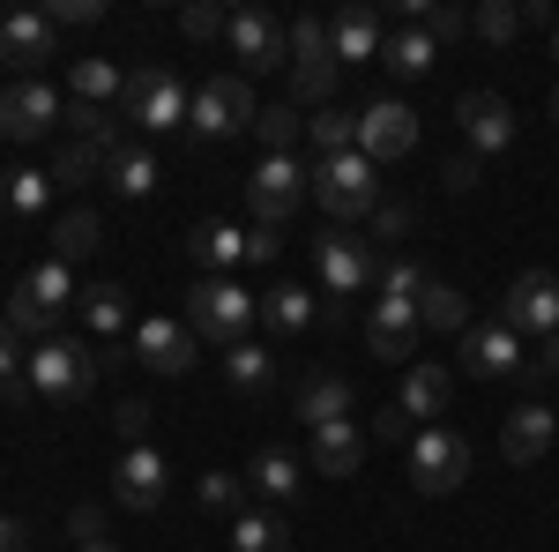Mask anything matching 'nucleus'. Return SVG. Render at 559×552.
I'll return each instance as SVG.
<instances>
[{"instance_id":"obj_1","label":"nucleus","mask_w":559,"mask_h":552,"mask_svg":"<svg viewBox=\"0 0 559 552\" xmlns=\"http://www.w3.org/2000/svg\"><path fill=\"white\" fill-rule=\"evenodd\" d=\"M75 292H83V284H75V269H60V261L45 255L38 269H31V277H23V284L8 292V306H0V321H8L15 337L45 343V337H60V314L75 306Z\"/></svg>"},{"instance_id":"obj_2","label":"nucleus","mask_w":559,"mask_h":552,"mask_svg":"<svg viewBox=\"0 0 559 552\" xmlns=\"http://www.w3.org/2000/svg\"><path fill=\"white\" fill-rule=\"evenodd\" d=\"M313 269H321V321H344V298H358L373 277H381V255H373V239H358V232H321L313 239Z\"/></svg>"},{"instance_id":"obj_3","label":"nucleus","mask_w":559,"mask_h":552,"mask_svg":"<svg viewBox=\"0 0 559 552\" xmlns=\"http://www.w3.org/2000/svg\"><path fill=\"white\" fill-rule=\"evenodd\" d=\"M261 321V298L247 284H231V277H202L194 292H187V329L202 343H247V329Z\"/></svg>"},{"instance_id":"obj_4","label":"nucleus","mask_w":559,"mask_h":552,"mask_svg":"<svg viewBox=\"0 0 559 552\" xmlns=\"http://www.w3.org/2000/svg\"><path fill=\"white\" fill-rule=\"evenodd\" d=\"M97 366H105V359H97L90 343H75V337H45L38 351H31V396L68 411V403H83L90 388H97Z\"/></svg>"},{"instance_id":"obj_5","label":"nucleus","mask_w":559,"mask_h":552,"mask_svg":"<svg viewBox=\"0 0 559 552\" xmlns=\"http://www.w3.org/2000/svg\"><path fill=\"white\" fill-rule=\"evenodd\" d=\"M187 113H194V90L179 83L173 68H134L120 83V120H142V134L187 128Z\"/></svg>"},{"instance_id":"obj_6","label":"nucleus","mask_w":559,"mask_h":552,"mask_svg":"<svg viewBox=\"0 0 559 552\" xmlns=\"http://www.w3.org/2000/svg\"><path fill=\"white\" fill-rule=\"evenodd\" d=\"M373 157H358V150H344V157H313V195H321V210L336 216V224H350V216L381 210V179H373Z\"/></svg>"},{"instance_id":"obj_7","label":"nucleus","mask_w":559,"mask_h":552,"mask_svg":"<svg viewBox=\"0 0 559 552\" xmlns=\"http://www.w3.org/2000/svg\"><path fill=\"white\" fill-rule=\"evenodd\" d=\"M254 90L239 83V75H210V83L194 90V113H187V134L194 142H231V134L254 128Z\"/></svg>"},{"instance_id":"obj_8","label":"nucleus","mask_w":559,"mask_h":552,"mask_svg":"<svg viewBox=\"0 0 559 552\" xmlns=\"http://www.w3.org/2000/svg\"><path fill=\"white\" fill-rule=\"evenodd\" d=\"M471 478V441L463 433H448V425H418L411 433V485L440 501V493H455Z\"/></svg>"},{"instance_id":"obj_9","label":"nucleus","mask_w":559,"mask_h":552,"mask_svg":"<svg viewBox=\"0 0 559 552\" xmlns=\"http://www.w3.org/2000/svg\"><path fill=\"white\" fill-rule=\"evenodd\" d=\"M336 45H329V23L321 15H299L292 23V90L299 105H336Z\"/></svg>"},{"instance_id":"obj_10","label":"nucleus","mask_w":559,"mask_h":552,"mask_svg":"<svg viewBox=\"0 0 559 552\" xmlns=\"http://www.w3.org/2000/svg\"><path fill=\"white\" fill-rule=\"evenodd\" d=\"M128 351L150 366V374H165V381H179V374H194V359H202V337L187 329V321H165V314H142L128 329Z\"/></svg>"},{"instance_id":"obj_11","label":"nucleus","mask_w":559,"mask_h":552,"mask_svg":"<svg viewBox=\"0 0 559 552\" xmlns=\"http://www.w3.org/2000/svg\"><path fill=\"white\" fill-rule=\"evenodd\" d=\"M306 195H313V172H306L299 157H292V150H284V157H261V165H254V179H247V202H254V224H269V232H276L284 216L299 210Z\"/></svg>"},{"instance_id":"obj_12","label":"nucleus","mask_w":559,"mask_h":552,"mask_svg":"<svg viewBox=\"0 0 559 552\" xmlns=\"http://www.w3.org/2000/svg\"><path fill=\"white\" fill-rule=\"evenodd\" d=\"M411 150H418V113H411L403 97H373V105L358 113V157L395 165V157H411Z\"/></svg>"},{"instance_id":"obj_13","label":"nucleus","mask_w":559,"mask_h":552,"mask_svg":"<svg viewBox=\"0 0 559 552\" xmlns=\"http://www.w3.org/2000/svg\"><path fill=\"white\" fill-rule=\"evenodd\" d=\"M500 321L515 329V337H552L559 329V277L552 269H522L508 298H500Z\"/></svg>"},{"instance_id":"obj_14","label":"nucleus","mask_w":559,"mask_h":552,"mask_svg":"<svg viewBox=\"0 0 559 552\" xmlns=\"http://www.w3.org/2000/svg\"><path fill=\"white\" fill-rule=\"evenodd\" d=\"M52 120H60V90L52 83L23 75V83L0 90V134L8 142H38V134H52Z\"/></svg>"},{"instance_id":"obj_15","label":"nucleus","mask_w":559,"mask_h":552,"mask_svg":"<svg viewBox=\"0 0 559 552\" xmlns=\"http://www.w3.org/2000/svg\"><path fill=\"white\" fill-rule=\"evenodd\" d=\"M165 478H173V470H165V456H157L150 441H142V448H120V463H112V501L134 508V515H157L165 508Z\"/></svg>"},{"instance_id":"obj_16","label":"nucleus","mask_w":559,"mask_h":552,"mask_svg":"<svg viewBox=\"0 0 559 552\" xmlns=\"http://www.w3.org/2000/svg\"><path fill=\"white\" fill-rule=\"evenodd\" d=\"M463 374L471 381H508V374H522V337L508 321H471L463 329Z\"/></svg>"},{"instance_id":"obj_17","label":"nucleus","mask_w":559,"mask_h":552,"mask_svg":"<svg viewBox=\"0 0 559 552\" xmlns=\"http://www.w3.org/2000/svg\"><path fill=\"white\" fill-rule=\"evenodd\" d=\"M231 52L247 60V68H292V31L269 15V8H231Z\"/></svg>"},{"instance_id":"obj_18","label":"nucleus","mask_w":559,"mask_h":552,"mask_svg":"<svg viewBox=\"0 0 559 552\" xmlns=\"http://www.w3.org/2000/svg\"><path fill=\"white\" fill-rule=\"evenodd\" d=\"M52 52H60V31H52L45 8H8L0 15V60H15L23 75H38Z\"/></svg>"},{"instance_id":"obj_19","label":"nucleus","mask_w":559,"mask_h":552,"mask_svg":"<svg viewBox=\"0 0 559 552\" xmlns=\"http://www.w3.org/2000/svg\"><path fill=\"white\" fill-rule=\"evenodd\" d=\"M455 120H463L471 157H492V150H508V142H515V105H508L500 90H471V97L455 105Z\"/></svg>"},{"instance_id":"obj_20","label":"nucleus","mask_w":559,"mask_h":552,"mask_svg":"<svg viewBox=\"0 0 559 552\" xmlns=\"http://www.w3.org/2000/svg\"><path fill=\"white\" fill-rule=\"evenodd\" d=\"M418 298H381L373 306V321H366V343H373V359L388 366H411V351H418Z\"/></svg>"},{"instance_id":"obj_21","label":"nucleus","mask_w":559,"mask_h":552,"mask_svg":"<svg viewBox=\"0 0 559 552\" xmlns=\"http://www.w3.org/2000/svg\"><path fill=\"white\" fill-rule=\"evenodd\" d=\"M448 396H455V374L440 366V359H411L403 366V419L411 425H440V411H448Z\"/></svg>"},{"instance_id":"obj_22","label":"nucleus","mask_w":559,"mask_h":552,"mask_svg":"<svg viewBox=\"0 0 559 552\" xmlns=\"http://www.w3.org/2000/svg\"><path fill=\"white\" fill-rule=\"evenodd\" d=\"M68 128H75V150H90L105 172H112V165L134 150L128 128H120V113H105V105H68Z\"/></svg>"},{"instance_id":"obj_23","label":"nucleus","mask_w":559,"mask_h":552,"mask_svg":"<svg viewBox=\"0 0 559 552\" xmlns=\"http://www.w3.org/2000/svg\"><path fill=\"white\" fill-rule=\"evenodd\" d=\"M552 433H559V419L545 411V403H522V411L500 419V456H508V463H545Z\"/></svg>"},{"instance_id":"obj_24","label":"nucleus","mask_w":559,"mask_h":552,"mask_svg":"<svg viewBox=\"0 0 559 552\" xmlns=\"http://www.w3.org/2000/svg\"><path fill=\"white\" fill-rule=\"evenodd\" d=\"M329 45H336V68H358V60H381V15L373 8H344L329 23Z\"/></svg>"},{"instance_id":"obj_25","label":"nucleus","mask_w":559,"mask_h":552,"mask_svg":"<svg viewBox=\"0 0 559 552\" xmlns=\"http://www.w3.org/2000/svg\"><path fill=\"white\" fill-rule=\"evenodd\" d=\"M306 456H313V470H321V478H350V470L366 463V433H358V425H313V448H306Z\"/></svg>"},{"instance_id":"obj_26","label":"nucleus","mask_w":559,"mask_h":552,"mask_svg":"<svg viewBox=\"0 0 559 552\" xmlns=\"http://www.w3.org/2000/svg\"><path fill=\"white\" fill-rule=\"evenodd\" d=\"M313 314H321V306H313L306 284H269V292H261V329H276V337H306Z\"/></svg>"},{"instance_id":"obj_27","label":"nucleus","mask_w":559,"mask_h":552,"mask_svg":"<svg viewBox=\"0 0 559 552\" xmlns=\"http://www.w3.org/2000/svg\"><path fill=\"white\" fill-rule=\"evenodd\" d=\"M299 463L284 456V448H254V463H247V493H261V501H276V508H292L299 501Z\"/></svg>"},{"instance_id":"obj_28","label":"nucleus","mask_w":559,"mask_h":552,"mask_svg":"<svg viewBox=\"0 0 559 552\" xmlns=\"http://www.w3.org/2000/svg\"><path fill=\"white\" fill-rule=\"evenodd\" d=\"M299 419H306V433H313V425H344L350 419V381L344 374H306L299 381Z\"/></svg>"},{"instance_id":"obj_29","label":"nucleus","mask_w":559,"mask_h":552,"mask_svg":"<svg viewBox=\"0 0 559 552\" xmlns=\"http://www.w3.org/2000/svg\"><path fill=\"white\" fill-rule=\"evenodd\" d=\"M432 60H440V45H432L426 31H418V23H403V31H395V38L381 45V68L395 75V83H418Z\"/></svg>"},{"instance_id":"obj_30","label":"nucleus","mask_w":559,"mask_h":552,"mask_svg":"<svg viewBox=\"0 0 559 552\" xmlns=\"http://www.w3.org/2000/svg\"><path fill=\"white\" fill-rule=\"evenodd\" d=\"M187 247H194V261H202L210 277H224V269H239V261H247V232L210 216V224H194V239H187Z\"/></svg>"},{"instance_id":"obj_31","label":"nucleus","mask_w":559,"mask_h":552,"mask_svg":"<svg viewBox=\"0 0 559 552\" xmlns=\"http://www.w3.org/2000/svg\"><path fill=\"white\" fill-rule=\"evenodd\" d=\"M418 321L440 329V337H463V329H471V298L455 292V284H440V277H426V292H418Z\"/></svg>"},{"instance_id":"obj_32","label":"nucleus","mask_w":559,"mask_h":552,"mask_svg":"<svg viewBox=\"0 0 559 552\" xmlns=\"http://www.w3.org/2000/svg\"><path fill=\"white\" fill-rule=\"evenodd\" d=\"M75 306H83V321L97 329V337H128V284H83L75 292Z\"/></svg>"},{"instance_id":"obj_33","label":"nucleus","mask_w":559,"mask_h":552,"mask_svg":"<svg viewBox=\"0 0 559 552\" xmlns=\"http://www.w3.org/2000/svg\"><path fill=\"white\" fill-rule=\"evenodd\" d=\"M97 232H105V224H97V210H68L60 224H52V261H60V269L90 261V255H97Z\"/></svg>"},{"instance_id":"obj_34","label":"nucleus","mask_w":559,"mask_h":552,"mask_svg":"<svg viewBox=\"0 0 559 552\" xmlns=\"http://www.w3.org/2000/svg\"><path fill=\"white\" fill-rule=\"evenodd\" d=\"M231 552H292V522L284 515H261V508L231 515Z\"/></svg>"},{"instance_id":"obj_35","label":"nucleus","mask_w":559,"mask_h":552,"mask_svg":"<svg viewBox=\"0 0 559 552\" xmlns=\"http://www.w3.org/2000/svg\"><path fill=\"white\" fill-rule=\"evenodd\" d=\"M224 381H231V396H261V388L276 381V359L261 343H231L224 351Z\"/></svg>"},{"instance_id":"obj_36","label":"nucleus","mask_w":559,"mask_h":552,"mask_svg":"<svg viewBox=\"0 0 559 552\" xmlns=\"http://www.w3.org/2000/svg\"><path fill=\"white\" fill-rule=\"evenodd\" d=\"M306 134H313V157H344V150H358V113L321 105V113L306 120Z\"/></svg>"},{"instance_id":"obj_37","label":"nucleus","mask_w":559,"mask_h":552,"mask_svg":"<svg viewBox=\"0 0 559 552\" xmlns=\"http://www.w3.org/2000/svg\"><path fill=\"white\" fill-rule=\"evenodd\" d=\"M52 202V172H0V210L8 216H38Z\"/></svg>"},{"instance_id":"obj_38","label":"nucleus","mask_w":559,"mask_h":552,"mask_svg":"<svg viewBox=\"0 0 559 552\" xmlns=\"http://www.w3.org/2000/svg\"><path fill=\"white\" fill-rule=\"evenodd\" d=\"M0 403H38L31 396V359H23V337L0 321Z\"/></svg>"},{"instance_id":"obj_39","label":"nucleus","mask_w":559,"mask_h":552,"mask_svg":"<svg viewBox=\"0 0 559 552\" xmlns=\"http://www.w3.org/2000/svg\"><path fill=\"white\" fill-rule=\"evenodd\" d=\"M254 134H261V157H284V150L306 134L299 105H261V113H254Z\"/></svg>"},{"instance_id":"obj_40","label":"nucleus","mask_w":559,"mask_h":552,"mask_svg":"<svg viewBox=\"0 0 559 552\" xmlns=\"http://www.w3.org/2000/svg\"><path fill=\"white\" fill-rule=\"evenodd\" d=\"M202 508L210 515H247V478H239V470H202Z\"/></svg>"},{"instance_id":"obj_41","label":"nucleus","mask_w":559,"mask_h":552,"mask_svg":"<svg viewBox=\"0 0 559 552\" xmlns=\"http://www.w3.org/2000/svg\"><path fill=\"white\" fill-rule=\"evenodd\" d=\"M120 68L112 60H75V105H105V97H120Z\"/></svg>"},{"instance_id":"obj_42","label":"nucleus","mask_w":559,"mask_h":552,"mask_svg":"<svg viewBox=\"0 0 559 552\" xmlns=\"http://www.w3.org/2000/svg\"><path fill=\"white\" fill-rule=\"evenodd\" d=\"M150 187H157V157H150V150H128V157L112 165V195H128V202H142Z\"/></svg>"},{"instance_id":"obj_43","label":"nucleus","mask_w":559,"mask_h":552,"mask_svg":"<svg viewBox=\"0 0 559 552\" xmlns=\"http://www.w3.org/2000/svg\"><path fill=\"white\" fill-rule=\"evenodd\" d=\"M179 31H187L194 45H210V38L231 31V8H216V0H187V8H179Z\"/></svg>"},{"instance_id":"obj_44","label":"nucleus","mask_w":559,"mask_h":552,"mask_svg":"<svg viewBox=\"0 0 559 552\" xmlns=\"http://www.w3.org/2000/svg\"><path fill=\"white\" fill-rule=\"evenodd\" d=\"M471 31H477L485 45H508V38L522 31V8H515V0H485V8L471 15Z\"/></svg>"},{"instance_id":"obj_45","label":"nucleus","mask_w":559,"mask_h":552,"mask_svg":"<svg viewBox=\"0 0 559 552\" xmlns=\"http://www.w3.org/2000/svg\"><path fill=\"white\" fill-rule=\"evenodd\" d=\"M477 179H485V157H471V150H455V157L440 165V187H448V195H477Z\"/></svg>"},{"instance_id":"obj_46","label":"nucleus","mask_w":559,"mask_h":552,"mask_svg":"<svg viewBox=\"0 0 559 552\" xmlns=\"http://www.w3.org/2000/svg\"><path fill=\"white\" fill-rule=\"evenodd\" d=\"M150 419H157V411H150V403H120V411H112V433H120V448H142V441H150Z\"/></svg>"},{"instance_id":"obj_47","label":"nucleus","mask_w":559,"mask_h":552,"mask_svg":"<svg viewBox=\"0 0 559 552\" xmlns=\"http://www.w3.org/2000/svg\"><path fill=\"white\" fill-rule=\"evenodd\" d=\"M426 292V269L418 261H388L381 269V298H418Z\"/></svg>"},{"instance_id":"obj_48","label":"nucleus","mask_w":559,"mask_h":552,"mask_svg":"<svg viewBox=\"0 0 559 552\" xmlns=\"http://www.w3.org/2000/svg\"><path fill=\"white\" fill-rule=\"evenodd\" d=\"M90 172H97V157H90V150H75V142H68V150H60V157H52V187H83Z\"/></svg>"},{"instance_id":"obj_49","label":"nucleus","mask_w":559,"mask_h":552,"mask_svg":"<svg viewBox=\"0 0 559 552\" xmlns=\"http://www.w3.org/2000/svg\"><path fill=\"white\" fill-rule=\"evenodd\" d=\"M45 15H52V31H75V23H97V15H105V0H52V8H45Z\"/></svg>"},{"instance_id":"obj_50","label":"nucleus","mask_w":559,"mask_h":552,"mask_svg":"<svg viewBox=\"0 0 559 552\" xmlns=\"http://www.w3.org/2000/svg\"><path fill=\"white\" fill-rule=\"evenodd\" d=\"M552 374H559V329H552V337H537L530 366H522V381H552Z\"/></svg>"},{"instance_id":"obj_51","label":"nucleus","mask_w":559,"mask_h":552,"mask_svg":"<svg viewBox=\"0 0 559 552\" xmlns=\"http://www.w3.org/2000/svg\"><path fill=\"white\" fill-rule=\"evenodd\" d=\"M463 31H471V15H463V8H432V15H426V38H432V45L463 38Z\"/></svg>"},{"instance_id":"obj_52","label":"nucleus","mask_w":559,"mask_h":552,"mask_svg":"<svg viewBox=\"0 0 559 552\" xmlns=\"http://www.w3.org/2000/svg\"><path fill=\"white\" fill-rule=\"evenodd\" d=\"M411 232V202H381L373 210V239H403Z\"/></svg>"},{"instance_id":"obj_53","label":"nucleus","mask_w":559,"mask_h":552,"mask_svg":"<svg viewBox=\"0 0 559 552\" xmlns=\"http://www.w3.org/2000/svg\"><path fill=\"white\" fill-rule=\"evenodd\" d=\"M68 538H75V545H97V538H105V508H75L68 515Z\"/></svg>"},{"instance_id":"obj_54","label":"nucleus","mask_w":559,"mask_h":552,"mask_svg":"<svg viewBox=\"0 0 559 552\" xmlns=\"http://www.w3.org/2000/svg\"><path fill=\"white\" fill-rule=\"evenodd\" d=\"M276 255H284V239H276L269 224H254V232H247V261H254V269H269Z\"/></svg>"},{"instance_id":"obj_55","label":"nucleus","mask_w":559,"mask_h":552,"mask_svg":"<svg viewBox=\"0 0 559 552\" xmlns=\"http://www.w3.org/2000/svg\"><path fill=\"white\" fill-rule=\"evenodd\" d=\"M411 433H418V425L403 419V403H388L381 411V441H411Z\"/></svg>"},{"instance_id":"obj_56","label":"nucleus","mask_w":559,"mask_h":552,"mask_svg":"<svg viewBox=\"0 0 559 552\" xmlns=\"http://www.w3.org/2000/svg\"><path fill=\"white\" fill-rule=\"evenodd\" d=\"M0 552H31V530L15 515H0Z\"/></svg>"},{"instance_id":"obj_57","label":"nucleus","mask_w":559,"mask_h":552,"mask_svg":"<svg viewBox=\"0 0 559 552\" xmlns=\"http://www.w3.org/2000/svg\"><path fill=\"white\" fill-rule=\"evenodd\" d=\"M522 23H545V31H552L559 8H552V0H522Z\"/></svg>"},{"instance_id":"obj_58","label":"nucleus","mask_w":559,"mask_h":552,"mask_svg":"<svg viewBox=\"0 0 559 552\" xmlns=\"http://www.w3.org/2000/svg\"><path fill=\"white\" fill-rule=\"evenodd\" d=\"M75 552H120V545H112V538H97V545H75Z\"/></svg>"},{"instance_id":"obj_59","label":"nucleus","mask_w":559,"mask_h":552,"mask_svg":"<svg viewBox=\"0 0 559 552\" xmlns=\"http://www.w3.org/2000/svg\"><path fill=\"white\" fill-rule=\"evenodd\" d=\"M552 120H559V83H552Z\"/></svg>"},{"instance_id":"obj_60","label":"nucleus","mask_w":559,"mask_h":552,"mask_svg":"<svg viewBox=\"0 0 559 552\" xmlns=\"http://www.w3.org/2000/svg\"><path fill=\"white\" fill-rule=\"evenodd\" d=\"M552 60H559V23H552Z\"/></svg>"}]
</instances>
